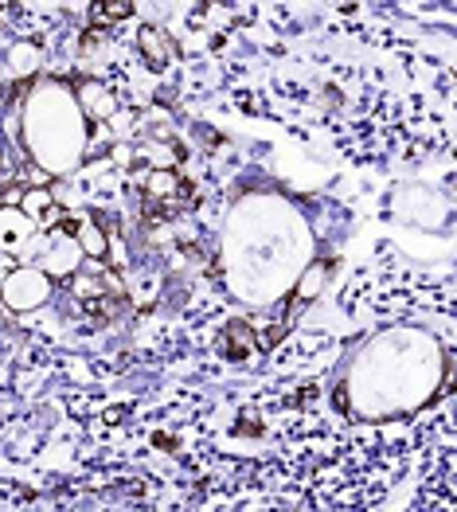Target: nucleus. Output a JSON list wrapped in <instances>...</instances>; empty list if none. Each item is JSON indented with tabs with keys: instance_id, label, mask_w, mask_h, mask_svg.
I'll return each mask as SVG.
<instances>
[{
	"instance_id": "1",
	"label": "nucleus",
	"mask_w": 457,
	"mask_h": 512,
	"mask_svg": "<svg viewBox=\"0 0 457 512\" xmlns=\"http://www.w3.org/2000/svg\"><path fill=\"white\" fill-rule=\"evenodd\" d=\"M450 352H438V344L415 329H391L375 337L348 372V399L356 415H407L430 403L438 384V364H446Z\"/></svg>"
},
{
	"instance_id": "2",
	"label": "nucleus",
	"mask_w": 457,
	"mask_h": 512,
	"mask_svg": "<svg viewBox=\"0 0 457 512\" xmlns=\"http://www.w3.org/2000/svg\"><path fill=\"white\" fill-rule=\"evenodd\" d=\"M86 122L71 83H40L24 106V145L43 176H71L86 157Z\"/></svg>"
},
{
	"instance_id": "3",
	"label": "nucleus",
	"mask_w": 457,
	"mask_h": 512,
	"mask_svg": "<svg viewBox=\"0 0 457 512\" xmlns=\"http://www.w3.org/2000/svg\"><path fill=\"white\" fill-rule=\"evenodd\" d=\"M47 298H51V278L43 274L40 266H16L0 282V305L8 313H32Z\"/></svg>"
},
{
	"instance_id": "4",
	"label": "nucleus",
	"mask_w": 457,
	"mask_h": 512,
	"mask_svg": "<svg viewBox=\"0 0 457 512\" xmlns=\"http://www.w3.org/2000/svg\"><path fill=\"white\" fill-rule=\"evenodd\" d=\"M71 219H63L55 231H47L43 239H36V247H40V270L55 282V278H71V274H79V266H83V251H79V243H75V235H71V227H67Z\"/></svg>"
},
{
	"instance_id": "5",
	"label": "nucleus",
	"mask_w": 457,
	"mask_h": 512,
	"mask_svg": "<svg viewBox=\"0 0 457 512\" xmlns=\"http://www.w3.org/2000/svg\"><path fill=\"white\" fill-rule=\"evenodd\" d=\"M71 90H75V102H79L86 122L102 126V122H110L118 114V94L102 83V79H83V83L71 86Z\"/></svg>"
},
{
	"instance_id": "6",
	"label": "nucleus",
	"mask_w": 457,
	"mask_h": 512,
	"mask_svg": "<svg viewBox=\"0 0 457 512\" xmlns=\"http://www.w3.org/2000/svg\"><path fill=\"white\" fill-rule=\"evenodd\" d=\"M36 223L20 208H0V255H24L36 239Z\"/></svg>"
},
{
	"instance_id": "7",
	"label": "nucleus",
	"mask_w": 457,
	"mask_h": 512,
	"mask_svg": "<svg viewBox=\"0 0 457 512\" xmlns=\"http://www.w3.org/2000/svg\"><path fill=\"white\" fill-rule=\"evenodd\" d=\"M0 63H4V75H12L16 83H32L43 67V47L32 40H20L8 47V55Z\"/></svg>"
},
{
	"instance_id": "8",
	"label": "nucleus",
	"mask_w": 457,
	"mask_h": 512,
	"mask_svg": "<svg viewBox=\"0 0 457 512\" xmlns=\"http://www.w3.org/2000/svg\"><path fill=\"white\" fill-rule=\"evenodd\" d=\"M137 43H141V55H145V63H149L153 71H165L168 63L176 59V51H180V47L172 43V36H168L165 28H157V24H145Z\"/></svg>"
},
{
	"instance_id": "9",
	"label": "nucleus",
	"mask_w": 457,
	"mask_h": 512,
	"mask_svg": "<svg viewBox=\"0 0 457 512\" xmlns=\"http://www.w3.org/2000/svg\"><path fill=\"white\" fill-rule=\"evenodd\" d=\"M71 227V235H75V243H79V251H83L90 262H102L106 258V247H110V235L98 227V219L86 212L79 215V219H71L67 223Z\"/></svg>"
},
{
	"instance_id": "10",
	"label": "nucleus",
	"mask_w": 457,
	"mask_h": 512,
	"mask_svg": "<svg viewBox=\"0 0 457 512\" xmlns=\"http://www.w3.org/2000/svg\"><path fill=\"white\" fill-rule=\"evenodd\" d=\"M329 278H333V262H329V258H321V262H305V270H301V278H297V286H293V301H297V305L317 301L321 294H325Z\"/></svg>"
},
{
	"instance_id": "11",
	"label": "nucleus",
	"mask_w": 457,
	"mask_h": 512,
	"mask_svg": "<svg viewBox=\"0 0 457 512\" xmlns=\"http://www.w3.org/2000/svg\"><path fill=\"white\" fill-rule=\"evenodd\" d=\"M258 352V337H254V325L247 321H231L227 329H223V356H231V360H247Z\"/></svg>"
},
{
	"instance_id": "12",
	"label": "nucleus",
	"mask_w": 457,
	"mask_h": 512,
	"mask_svg": "<svg viewBox=\"0 0 457 512\" xmlns=\"http://www.w3.org/2000/svg\"><path fill=\"white\" fill-rule=\"evenodd\" d=\"M129 16H133V4H129V0H118V4H114V0H98V4H90V24L102 28V32H106L110 24L129 20Z\"/></svg>"
},
{
	"instance_id": "13",
	"label": "nucleus",
	"mask_w": 457,
	"mask_h": 512,
	"mask_svg": "<svg viewBox=\"0 0 457 512\" xmlns=\"http://www.w3.org/2000/svg\"><path fill=\"white\" fill-rule=\"evenodd\" d=\"M4 79H8V75H4V63H0V86H4Z\"/></svg>"
}]
</instances>
